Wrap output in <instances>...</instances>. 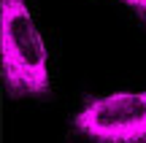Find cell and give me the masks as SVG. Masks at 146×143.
I'll list each match as a JSON object with an SVG mask.
<instances>
[{
    "label": "cell",
    "mask_w": 146,
    "mask_h": 143,
    "mask_svg": "<svg viewBox=\"0 0 146 143\" xmlns=\"http://www.w3.org/2000/svg\"><path fill=\"white\" fill-rule=\"evenodd\" d=\"M0 73L11 97L52 92L46 41L27 0H0Z\"/></svg>",
    "instance_id": "1"
},
{
    "label": "cell",
    "mask_w": 146,
    "mask_h": 143,
    "mask_svg": "<svg viewBox=\"0 0 146 143\" xmlns=\"http://www.w3.org/2000/svg\"><path fill=\"white\" fill-rule=\"evenodd\" d=\"M73 127L92 143H146V92H114L89 100Z\"/></svg>",
    "instance_id": "2"
},
{
    "label": "cell",
    "mask_w": 146,
    "mask_h": 143,
    "mask_svg": "<svg viewBox=\"0 0 146 143\" xmlns=\"http://www.w3.org/2000/svg\"><path fill=\"white\" fill-rule=\"evenodd\" d=\"M119 3H125L127 8H133L141 19H146V0H119Z\"/></svg>",
    "instance_id": "3"
}]
</instances>
